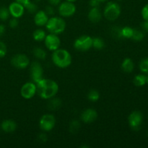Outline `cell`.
Segmentation results:
<instances>
[{"label":"cell","mask_w":148,"mask_h":148,"mask_svg":"<svg viewBox=\"0 0 148 148\" xmlns=\"http://www.w3.org/2000/svg\"><path fill=\"white\" fill-rule=\"evenodd\" d=\"M9 11H10V15L12 16V17L15 18H20L24 14L25 12V7L23 4L17 2V1H13L10 4L8 7Z\"/></svg>","instance_id":"cell-13"},{"label":"cell","mask_w":148,"mask_h":148,"mask_svg":"<svg viewBox=\"0 0 148 148\" xmlns=\"http://www.w3.org/2000/svg\"><path fill=\"white\" fill-rule=\"evenodd\" d=\"M46 36V32L42 29H37L33 32V37L36 41H43V40H44Z\"/></svg>","instance_id":"cell-20"},{"label":"cell","mask_w":148,"mask_h":148,"mask_svg":"<svg viewBox=\"0 0 148 148\" xmlns=\"http://www.w3.org/2000/svg\"><path fill=\"white\" fill-rule=\"evenodd\" d=\"M44 11L46 12V13L47 14L48 16H51V17L54 15L55 13H56V11H55L53 5L47 6V7H46V10H45Z\"/></svg>","instance_id":"cell-33"},{"label":"cell","mask_w":148,"mask_h":148,"mask_svg":"<svg viewBox=\"0 0 148 148\" xmlns=\"http://www.w3.org/2000/svg\"><path fill=\"white\" fill-rule=\"evenodd\" d=\"M76 12V6L75 4L69 1H64L59 4L58 12L59 15L63 17H69L74 15Z\"/></svg>","instance_id":"cell-7"},{"label":"cell","mask_w":148,"mask_h":148,"mask_svg":"<svg viewBox=\"0 0 148 148\" xmlns=\"http://www.w3.org/2000/svg\"><path fill=\"white\" fill-rule=\"evenodd\" d=\"M51 59L55 66L61 69H64L70 66L72 61L71 53L66 49L60 48L53 51Z\"/></svg>","instance_id":"cell-2"},{"label":"cell","mask_w":148,"mask_h":148,"mask_svg":"<svg viewBox=\"0 0 148 148\" xmlns=\"http://www.w3.org/2000/svg\"><path fill=\"white\" fill-rule=\"evenodd\" d=\"M18 20H17V18H15V17H13V18L11 19V20H10V22H9V25H10V27H11L12 28H16V27L18 26Z\"/></svg>","instance_id":"cell-35"},{"label":"cell","mask_w":148,"mask_h":148,"mask_svg":"<svg viewBox=\"0 0 148 148\" xmlns=\"http://www.w3.org/2000/svg\"><path fill=\"white\" fill-rule=\"evenodd\" d=\"M111 32H112V34L114 35V37L116 38H121V28H119V27H114Z\"/></svg>","instance_id":"cell-34"},{"label":"cell","mask_w":148,"mask_h":148,"mask_svg":"<svg viewBox=\"0 0 148 148\" xmlns=\"http://www.w3.org/2000/svg\"><path fill=\"white\" fill-rule=\"evenodd\" d=\"M37 93L41 98L49 100L56 96L59 91V85L57 82L51 79L43 78L36 83Z\"/></svg>","instance_id":"cell-1"},{"label":"cell","mask_w":148,"mask_h":148,"mask_svg":"<svg viewBox=\"0 0 148 148\" xmlns=\"http://www.w3.org/2000/svg\"><path fill=\"white\" fill-rule=\"evenodd\" d=\"M10 15V13L8 8L4 7L0 8V20H2V21H5V20H8Z\"/></svg>","instance_id":"cell-27"},{"label":"cell","mask_w":148,"mask_h":148,"mask_svg":"<svg viewBox=\"0 0 148 148\" xmlns=\"http://www.w3.org/2000/svg\"><path fill=\"white\" fill-rule=\"evenodd\" d=\"M134 68V64L130 58H126L121 64V69L126 73H131Z\"/></svg>","instance_id":"cell-18"},{"label":"cell","mask_w":148,"mask_h":148,"mask_svg":"<svg viewBox=\"0 0 148 148\" xmlns=\"http://www.w3.org/2000/svg\"><path fill=\"white\" fill-rule=\"evenodd\" d=\"M102 18V13L98 7H91L88 12V19L92 23H98Z\"/></svg>","instance_id":"cell-16"},{"label":"cell","mask_w":148,"mask_h":148,"mask_svg":"<svg viewBox=\"0 0 148 148\" xmlns=\"http://www.w3.org/2000/svg\"><path fill=\"white\" fill-rule=\"evenodd\" d=\"M117 1H121V0H117Z\"/></svg>","instance_id":"cell-46"},{"label":"cell","mask_w":148,"mask_h":148,"mask_svg":"<svg viewBox=\"0 0 148 148\" xmlns=\"http://www.w3.org/2000/svg\"><path fill=\"white\" fill-rule=\"evenodd\" d=\"M140 69L143 73H148V58L143 59L140 62Z\"/></svg>","instance_id":"cell-30"},{"label":"cell","mask_w":148,"mask_h":148,"mask_svg":"<svg viewBox=\"0 0 148 148\" xmlns=\"http://www.w3.org/2000/svg\"><path fill=\"white\" fill-rule=\"evenodd\" d=\"M49 4L53 6H57L62 2V0H48Z\"/></svg>","instance_id":"cell-38"},{"label":"cell","mask_w":148,"mask_h":148,"mask_svg":"<svg viewBox=\"0 0 148 148\" xmlns=\"http://www.w3.org/2000/svg\"><path fill=\"white\" fill-rule=\"evenodd\" d=\"M46 30L50 33L59 35L63 33L66 28V23L62 17L52 16L49 18L46 25Z\"/></svg>","instance_id":"cell-3"},{"label":"cell","mask_w":148,"mask_h":148,"mask_svg":"<svg viewBox=\"0 0 148 148\" xmlns=\"http://www.w3.org/2000/svg\"><path fill=\"white\" fill-rule=\"evenodd\" d=\"M33 55L35 56V57H36L38 59H40V60L45 59L46 57V52L45 51L44 49H43L42 48H40V47L35 48L33 51Z\"/></svg>","instance_id":"cell-23"},{"label":"cell","mask_w":148,"mask_h":148,"mask_svg":"<svg viewBox=\"0 0 148 148\" xmlns=\"http://www.w3.org/2000/svg\"><path fill=\"white\" fill-rule=\"evenodd\" d=\"M66 1H69V2H72V3H74V2H75V1H77V0H66Z\"/></svg>","instance_id":"cell-42"},{"label":"cell","mask_w":148,"mask_h":148,"mask_svg":"<svg viewBox=\"0 0 148 148\" xmlns=\"http://www.w3.org/2000/svg\"><path fill=\"white\" fill-rule=\"evenodd\" d=\"M97 118H98V113L92 108L85 109L81 114V119L86 124L93 122L97 119Z\"/></svg>","instance_id":"cell-14"},{"label":"cell","mask_w":148,"mask_h":148,"mask_svg":"<svg viewBox=\"0 0 148 148\" xmlns=\"http://www.w3.org/2000/svg\"><path fill=\"white\" fill-rule=\"evenodd\" d=\"M37 93L36 84L33 82H27L22 86L20 95L25 99H31Z\"/></svg>","instance_id":"cell-9"},{"label":"cell","mask_w":148,"mask_h":148,"mask_svg":"<svg viewBox=\"0 0 148 148\" xmlns=\"http://www.w3.org/2000/svg\"><path fill=\"white\" fill-rule=\"evenodd\" d=\"M38 139L40 142H42V143H45V142H46L47 137H46V135L44 134V133H42V134H39Z\"/></svg>","instance_id":"cell-39"},{"label":"cell","mask_w":148,"mask_h":148,"mask_svg":"<svg viewBox=\"0 0 148 148\" xmlns=\"http://www.w3.org/2000/svg\"><path fill=\"white\" fill-rule=\"evenodd\" d=\"M146 82V75L143 74H139L136 75L134 78V84L137 87L144 86Z\"/></svg>","instance_id":"cell-21"},{"label":"cell","mask_w":148,"mask_h":148,"mask_svg":"<svg viewBox=\"0 0 148 148\" xmlns=\"http://www.w3.org/2000/svg\"><path fill=\"white\" fill-rule=\"evenodd\" d=\"M30 77L35 83H38L43 78V69L41 64L38 62H34L30 65Z\"/></svg>","instance_id":"cell-12"},{"label":"cell","mask_w":148,"mask_h":148,"mask_svg":"<svg viewBox=\"0 0 148 148\" xmlns=\"http://www.w3.org/2000/svg\"><path fill=\"white\" fill-rule=\"evenodd\" d=\"M92 47V38L89 36H79L74 42V48L79 51H87Z\"/></svg>","instance_id":"cell-5"},{"label":"cell","mask_w":148,"mask_h":148,"mask_svg":"<svg viewBox=\"0 0 148 148\" xmlns=\"http://www.w3.org/2000/svg\"><path fill=\"white\" fill-rule=\"evenodd\" d=\"M11 64L14 67L19 69H24L30 64V59L23 53L14 55L11 59Z\"/></svg>","instance_id":"cell-8"},{"label":"cell","mask_w":148,"mask_h":148,"mask_svg":"<svg viewBox=\"0 0 148 148\" xmlns=\"http://www.w3.org/2000/svg\"><path fill=\"white\" fill-rule=\"evenodd\" d=\"M1 128L4 132L12 133L14 132L17 129V124L13 120L7 119L2 121L1 124Z\"/></svg>","instance_id":"cell-17"},{"label":"cell","mask_w":148,"mask_h":148,"mask_svg":"<svg viewBox=\"0 0 148 148\" xmlns=\"http://www.w3.org/2000/svg\"><path fill=\"white\" fill-rule=\"evenodd\" d=\"M98 1H99L100 2H105V1H108V0H98Z\"/></svg>","instance_id":"cell-43"},{"label":"cell","mask_w":148,"mask_h":148,"mask_svg":"<svg viewBox=\"0 0 148 148\" xmlns=\"http://www.w3.org/2000/svg\"><path fill=\"white\" fill-rule=\"evenodd\" d=\"M62 104V101L60 99L55 98L53 97V98L49 99V101L48 102V108L51 111H56L60 108Z\"/></svg>","instance_id":"cell-19"},{"label":"cell","mask_w":148,"mask_h":148,"mask_svg":"<svg viewBox=\"0 0 148 148\" xmlns=\"http://www.w3.org/2000/svg\"><path fill=\"white\" fill-rule=\"evenodd\" d=\"M5 33V26L2 24H0V37L2 36Z\"/></svg>","instance_id":"cell-40"},{"label":"cell","mask_w":148,"mask_h":148,"mask_svg":"<svg viewBox=\"0 0 148 148\" xmlns=\"http://www.w3.org/2000/svg\"><path fill=\"white\" fill-rule=\"evenodd\" d=\"M88 98L90 101L96 102L100 98V93L96 90H90L88 94Z\"/></svg>","instance_id":"cell-25"},{"label":"cell","mask_w":148,"mask_h":148,"mask_svg":"<svg viewBox=\"0 0 148 148\" xmlns=\"http://www.w3.org/2000/svg\"><path fill=\"white\" fill-rule=\"evenodd\" d=\"M89 4L91 7H98L100 4V1L98 0H90Z\"/></svg>","instance_id":"cell-36"},{"label":"cell","mask_w":148,"mask_h":148,"mask_svg":"<svg viewBox=\"0 0 148 148\" xmlns=\"http://www.w3.org/2000/svg\"><path fill=\"white\" fill-rule=\"evenodd\" d=\"M144 32L142 31V30L134 29V32H133V35L132 36V39H133L135 41H141V40H143L144 39Z\"/></svg>","instance_id":"cell-26"},{"label":"cell","mask_w":148,"mask_h":148,"mask_svg":"<svg viewBox=\"0 0 148 148\" xmlns=\"http://www.w3.org/2000/svg\"><path fill=\"white\" fill-rule=\"evenodd\" d=\"M141 27L145 32H148V21L144 20V21L142 23Z\"/></svg>","instance_id":"cell-37"},{"label":"cell","mask_w":148,"mask_h":148,"mask_svg":"<svg viewBox=\"0 0 148 148\" xmlns=\"http://www.w3.org/2000/svg\"><path fill=\"white\" fill-rule=\"evenodd\" d=\"M49 20V16L46 13L44 10H39L37 11L34 16L35 24L39 27L45 26Z\"/></svg>","instance_id":"cell-15"},{"label":"cell","mask_w":148,"mask_h":148,"mask_svg":"<svg viewBox=\"0 0 148 148\" xmlns=\"http://www.w3.org/2000/svg\"><path fill=\"white\" fill-rule=\"evenodd\" d=\"M143 121V116L141 112L135 111L132 112L128 117V123L130 127L134 131H137L141 127Z\"/></svg>","instance_id":"cell-10"},{"label":"cell","mask_w":148,"mask_h":148,"mask_svg":"<svg viewBox=\"0 0 148 148\" xmlns=\"http://www.w3.org/2000/svg\"><path fill=\"white\" fill-rule=\"evenodd\" d=\"M7 49L5 43L0 40V58L4 57L7 54Z\"/></svg>","instance_id":"cell-31"},{"label":"cell","mask_w":148,"mask_h":148,"mask_svg":"<svg viewBox=\"0 0 148 148\" xmlns=\"http://www.w3.org/2000/svg\"><path fill=\"white\" fill-rule=\"evenodd\" d=\"M121 7L115 1H109L106 4L103 10V15L108 21H114L121 14Z\"/></svg>","instance_id":"cell-4"},{"label":"cell","mask_w":148,"mask_h":148,"mask_svg":"<svg viewBox=\"0 0 148 148\" xmlns=\"http://www.w3.org/2000/svg\"><path fill=\"white\" fill-rule=\"evenodd\" d=\"M14 1H17V2H18V3H20V4H23V6H25L26 4H27L29 1H31V0H14Z\"/></svg>","instance_id":"cell-41"},{"label":"cell","mask_w":148,"mask_h":148,"mask_svg":"<svg viewBox=\"0 0 148 148\" xmlns=\"http://www.w3.org/2000/svg\"><path fill=\"white\" fill-rule=\"evenodd\" d=\"M80 127V124L77 120H74L69 124V131L72 133L77 132Z\"/></svg>","instance_id":"cell-29"},{"label":"cell","mask_w":148,"mask_h":148,"mask_svg":"<svg viewBox=\"0 0 148 148\" xmlns=\"http://www.w3.org/2000/svg\"><path fill=\"white\" fill-rule=\"evenodd\" d=\"M141 14L143 20L148 21V4H145V5L143 7V8L142 9Z\"/></svg>","instance_id":"cell-32"},{"label":"cell","mask_w":148,"mask_h":148,"mask_svg":"<svg viewBox=\"0 0 148 148\" xmlns=\"http://www.w3.org/2000/svg\"><path fill=\"white\" fill-rule=\"evenodd\" d=\"M133 32H134V29L129 27V26H125V27L121 28V38H132Z\"/></svg>","instance_id":"cell-22"},{"label":"cell","mask_w":148,"mask_h":148,"mask_svg":"<svg viewBox=\"0 0 148 148\" xmlns=\"http://www.w3.org/2000/svg\"><path fill=\"white\" fill-rule=\"evenodd\" d=\"M35 1H41V0H35Z\"/></svg>","instance_id":"cell-45"},{"label":"cell","mask_w":148,"mask_h":148,"mask_svg":"<svg viewBox=\"0 0 148 148\" xmlns=\"http://www.w3.org/2000/svg\"><path fill=\"white\" fill-rule=\"evenodd\" d=\"M146 82H147V83L148 84V75H147V76H146Z\"/></svg>","instance_id":"cell-44"},{"label":"cell","mask_w":148,"mask_h":148,"mask_svg":"<svg viewBox=\"0 0 148 148\" xmlns=\"http://www.w3.org/2000/svg\"><path fill=\"white\" fill-rule=\"evenodd\" d=\"M105 46V42L101 38L95 37L92 38V47L98 50H101Z\"/></svg>","instance_id":"cell-24"},{"label":"cell","mask_w":148,"mask_h":148,"mask_svg":"<svg viewBox=\"0 0 148 148\" xmlns=\"http://www.w3.org/2000/svg\"><path fill=\"white\" fill-rule=\"evenodd\" d=\"M45 46L48 50L51 51H54L56 49H59L61 45V40L58 35L50 33L46 35L44 39Z\"/></svg>","instance_id":"cell-11"},{"label":"cell","mask_w":148,"mask_h":148,"mask_svg":"<svg viewBox=\"0 0 148 148\" xmlns=\"http://www.w3.org/2000/svg\"><path fill=\"white\" fill-rule=\"evenodd\" d=\"M56 125V119L52 114H44L39 121V127L43 132H50Z\"/></svg>","instance_id":"cell-6"},{"label":"cell","mask_w":148,"mask_h":148,"mask_svg":"<svg viewBox=\"0 0 148 148\" xmlns=\"http://www.w3.org/2000/svg\"><path fill=\"white\" fill-rule=\"evenodd\" d=\"M25 7V10H27V12L30 14H33V13H36L37 12L38 7L34 2H32L31 1H29Z\"/></svg>","instance_id":"cell-28"}]
</instances>
